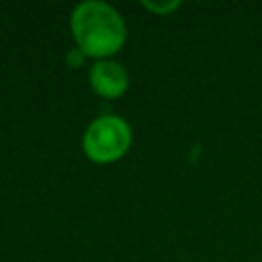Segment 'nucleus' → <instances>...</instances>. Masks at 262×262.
<instances>
[{
    "label": "nucleus",
    "instance_id": "3",
    "mask_svg": "<svg viewBox=\"0 0 262 262\" xmlns=\"http://www.w3.org/2000/svg\"><path fill=\"white\" fill-rule=\"evenodd\" d=\"M90 86L96 94L104 98H117L121 96L129 86V74L127 70L113 59H98L88 74Z\"/></svg>",
    "mask_w": 262,
    "mask_h": 262
},
{
    "label": "nucleus",
    "instance_id": "1",
    "mask_svg": "<svg viewBox=\"0 0 262 262\" xmlns=\"http://www.w3.org/2000/svg\"><path fill=\"white\" fill-rule=\"evenodd\" d=\"M70 29L76 47L98 59L115 55L127 39V27L121 12L102 0H84L76 4L70 14Z\"/></svg>",
    "mask_w": 262,
    "mask_h": 262
},
{
    "label": "nucleus",
    "instance_id": "2",
    "mask_svg": "<svg viewBox=\"0 0 262 262\" xmlns=\"http://www.w3.org/2000/svg\"><path fill=\"white\" fill-rule=\"evenodd\" d=\"M133 141L131 125L119 115H100L84 131V154L98 164H108L123 158Z\"/></svg>",
    "mask_w": 262,
    "mask_h": 262
},
{
    "label": "nucleus",
    "instance_id": "5",
    "mask_svg": "<svg viewBox=\"0 0 262 262\" xmlns=\"http://www.w3.org/2000/svg\"><path fill=\"white\" fill-rule=\"evenodd\" d=\"M84 61H86V53L82 49H78V47H74V49H70L66 53V63L70 68H80V66H84Z\"/></svg>",
    "mask_w": 262,
    "mask_h": 262
},
{
    "label": "nucleus",
    "instance_id": "4",
    "mask_svg": "<svg viewBox=\"0 0 262 262\" xmlns=\"http://www.w3.org/2000/svg\"><path fill=\"white\" fill-rule=\"evenodd\" d=\"M180 0H164V2H151V0H141V6L156 12V14H170L176 8H180Z\"/></svg>",
    "mask_w": 262,
    "mask_h": 262
}]
</instances>
